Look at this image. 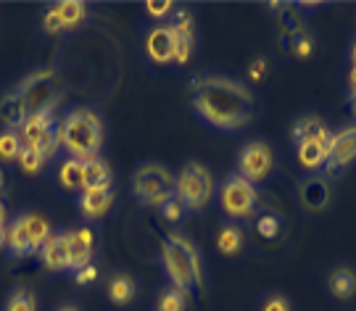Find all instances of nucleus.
Wrapping results in <instances>:
<instances>
[{"label":"nucleus","mask_w":356,"mask_h":311,"mask_svg":"<svg viewBox=\"0 0 356 311\" xmlns=\"http://www.w3.org/2000/svg\"><path fill=\"white\" fill-rule=\"evenodd\" d=\"M40 264L48 272H69V261H72V243H69V230L64 233H53L45 246L38 253Z\"/></svg>","instance_id":"12"},{"label":"nucleus","mask_w":356,"mask_h":311,"mask_svg":"<svg viewBox=\"0 0 356 311\" xmlns=\"http://www.w3.org/2000/svg\"><path fill=\"white\" fill-rule=\"evenodd\" d=\"M6 251L13 259H22V256H35L32 243H29V230H26V217L24 214H16L13 219H8L6 224Z\"/></svg>","instance_id":"17"},{"label":"nucleus","mask_w":356,"mask_h":311,"mask_svg":"<svg viewBox=\"0 0 356 311\" xmlns=\"http://www.w3.org/2000/svg\"><path fill=\"white\" fill-rule=\"evenodd\" d=\"M116 203V190H95V193H79L76 208L85 221H101Z\"/></svg>","instance_id":"14"},{"label":"nucleus","mask_w":356,"mask_h":311,"mask_svg":"<svg viewBox=\"0 0 356 311\" xmlns=\"http://www.w3.org/2000/svg\"><path fill=\"white\" fill-rule=\"evenodd\" d=\"M348 117L356 121V92H348Z\"/></svg>","instance_id":"44"},{"label":"nucleus","mask_w":356,"mask_h":311,"mask_svg":"<svg viewBox=\"0 0 356 311\" xmlns=\"http://www.w3.org/2000/svg\"><path fill=\"white\" fill-rule=\"evenodd\" d=\"M56 311H79V306H74V303H64V306H58Z\"/></svg>","instance_id":"48"},{"label":"nucleus","mask_w":356,"mask_h":311,"mask_svg":"<svg viewBox=\"0 0 356 311\" xmlns=\"http://www.w3.org/2000/svg\"><path fill=\"white\" fill-rule=\"evenodd\" d=\"M185 214H188V208L182 206V201H179L177 195H175V201H169V203L161 208V217H164L169 224H179V221L185 219Z\"/></svg>","instance_id":"38"},{"label":"nucleus","mask_w":356,"mask_h":311,"mask_svg":"<svg viewBox=\"0 0 356 311\" xmlns=\"http://www.w3.org/2000/svg\"><path fill=\"white\" fill-rule=\"evenodd\" d=\"M6 237H8V233H6V224L0 227V251H6Z\"/></svg>","instance_id":"47"},{"label":"nucleus","mask_w":356,"mask_h":311,"mask_svg":"<svg viewBox=\"0 0 356 311\" xmlns=\"http://www.w3.org/2000/svg\"><path fill=\"white\" fill-rule=\"evenodd\" d=\"M26 117H29V108H26L24 98L16 90L6 92L0 98V124H3V130L19 132L22 124L26 121Z\"/></svg>","instance_id":"19"},{"label":"nucleus","mask_w":356,"mask_h":311,"mask_svg":"<svg viewBox=\"0 0 356 311\" xmlns=\"http://www.w3.org/2000/svg\"><path fill=\"white\" fill-rule=\"evenodd\" d=\"M256 311H293V303H291V299L282 296V293H267Z\"/></svg>","instance_id":"34"},{"label":"nucleus","mask_w":356,"mask_h":311,"mask_svg":"<svg viewBox=\"0 0 356 311\" xmlns=\"http://www.w3.org/2000/svg\"><path fill=\"white\" fill-rule=\"evenodd\" d=\"M356 161V121L335 130L327 140V164L325 169L330 174H341Z\"/></svg>","instance_id":"9"},{"label":"nucleus","mask_w":356,"mask_h":311,"mask_svg":"<svg viewBox=\"0 0 356 311\" xmlns=\"http://www.w3.org/2000/svg\"><path fill=\"white\" fill-rule=\"evenodd\" d=\"M42 32H45V35H61V32H64L61 16L56 13V8H53V6L42 13Z\"/></svg>","instance_id":"40"},{"label":"nucleus","mask_w":356,"mask_h":311,"mask_svg":"<svg viewBox=\"0 0 356 311\" xmlns=\"http://www.w3.org/2000/svg\"><path fill=\"white\" fill-rule=\"evenodd\" d=\"M169 26L182 37H195V19H193V13L188 8H175L172 19H169Z\"/></svg>","instance_id":"30"},{"label":"nucleus","mask_w":356,"mask_h":311,"mask_svg":"<svg viewBox=\"0 0 356 311\" xmlns=\"http://www.w3.org/2000/svg\"><path fill=\"white\" fill-rule=\"evenodd\" d=\"M346 85H348V92H356V64L348 66V74H346Z\"/></svg>","instance_id":"43"},{"label":"nucleus","mask_w":356,"mask_h":311,"mask_svg":"<svg viewBox=\"0 0 356 311\" xmlns=\"http://www.w3.org/2000/svg\"><path fill=\"white\" fill-rule=\"evenodd\" d=\"M298 195H301V203L309 214H319V211H325L327 203H330V182L325 180V177H319V174H312V177H306L301 182V187H298Z\"/></svg>","instance_id":"13"},{"label":"nucleus","mask_w":356,"mask_h":311,"mask_svg":"<svg viewBox=\"0 0 356 311\" xmlns=\"http://www.w3.org/2000/svg\"><path fill=\"white\" fill-rule=\"evenodd\" d=\"M332 130L325 124V119L314 117V114H309V117H301L296 121V127H293L291 137L293 143H327L330 140Z\"/></svg>","instance_id":"20"},{"label":"nucleus","mask_w":356,"mask_h":311,"mask_svg":"<svg viewBox=\"0 0 356 311\" xmlns=\"http://www.w3.org/2000/svg\"><path fill=\"white\" fill-rule=\"evenodd\" d=\"M3 182H6V177H3V169H0V190H3Z\"/></svg>","instance_id":"49"},{"label":"nucleus","mask_w":356,"mask_h":311,"mask_svg":"<svg viewBox=\"0 0 356 311\" xmlns=\"http://www.w3.org/2000/svg\"><path fill=\"white\" fill-rule=\"evenodd\" d=\"M288 48H291V53L296 56V58H301V61H306L309 56H312V51H314V40H312V35H304V37H296V40H282Z\"/></svg>","instance_id":"36"},{"label":"nucleus","mask_w":356,"mask_h":311,"mask_svg":"<svg viewBox=\"0 0 356 311\" xmlns=\"http://www.w3.org/2000/svg\"><path fill=\"white\" fill-rule=\"evenodd\" d=\"M216 203H219V211L225 214V219L235 224V221H254L261 208V198H259V187L232 171L219 182Z\"/></svg>","instance_id":"4"},{"label":"nucleus","mask_w":356,"mask_h":311,"mask_svg":"<svg viewBox=\"0 0 356 311\" xmlns=\"http://www.w3.org/2000/svg\"><path fill=\"white\" fill-rule=\"evenodd\" d=\"M22 135L13 130H0V164H16L22 156Z\"/></svg>","instance_id":"29"},{"label":"nucleus","mask_w":356,"mask_h":311,"mask_svg":"<svg viewBox=\"0 0 356 311\" xmlns=\"http://www.w3.org/2000/svg\"><path fill=\"white\" fill-rule=\"evenodd\" d=\"M3 311H38V296H35V290L26 285L13 287L11 293H8V299H6Z\"/></svg>","instance_id":"28"},{"label":"nucleus","mask_w":356,"mask_h":311,"mask_svg":"<svg viewBox=\"0 0 356 311\" xmlns=\"http://www.w3.org/2000/svg\"><path fill=\"white\" fill-rule=\"evenodd\" d=\"M143 48L151 64H175V51H177V32L169 24H156L145 32Z\"/></svg>","instance_id":"10"},{"label":"nucleus","mask_w":356,"mask_h":311,"mask_svg":"<svg viewBox=\"0 0 356 311\" xmlns=\"http://www.w3.org/2000/svg\"><path fill=\"white\" fill-rule=\"evenodd\" d=\"M74 280L79 283V285H92L95 280H98V267H85V269H79V272H74Z\"/></svg>","instance_id":"42"},{"label":"nucleus","mask_w":356,"mask_h":311,"mask_svg":"<svg viewBox=\"0 0 356 311\" xmlns=\"http://www.w3.org/2000/svg\"><path fill=\"white\" fill-rule=\"evenodd\" d=\"M82 180H85V164L76 158H66L58 167V185L66 193H82Z\"/></svg>","instance_id":"25"},{"label":"nucleus","mask_w":356,"mask_h":311,"mask_svg":"<svg viewBox=\"0 0 356 311\" xmlns=\"http://www.w3.org/2000/svg\"><path fill=\"white\" fill-rule=\"evenodd\" d=\"M56 74H58L56 66H42V69H35L32 74H26V77L19 82L16 92L24 98L29 114H32V111H42V108H48V106H58V92H56L58 77H56Z\"/></svg>","instance_id":"7"},{"label":"nucleus","mask_w":356,"mask_h":311,"mask_svg":"<svg viewBox=\"0 0 356 311\" xmlns=\"http://www.w3.org/2000/svg\"><path fill=\"white\" fill-rule=\"evenodd\" d=\"M243 246H245V235H243V230L238 224L227 221V224L219 227V233H216V251H219L222 256L232 259V256L241 253Z\"/></svg>","instance_id":"22"},{"label":"nucleus","mask_w":356,"mask_h":311,"mask_svg":"<svg viewBox=\"0 0 356 311\" xmlns=\"http://www.w3.org/2000/svg\"><path fill=\"white\" fill-rule=\"evenodd\" d=\"M26 148H32V151H38V153L42 156L45 161H51L53 156H56V153H58V151H61V145H58V132H56V130L45 132V135L40 137L38 143H35V145H26Z\"/></svg>","instance_id":"32"},{"label":"nucleus","mask_w":356,"mask_h":311,"mask_svg":"<svg viewBox=\"0 0 356 311\" xmlns=\"http://www.w3.org/2000/svg\"><path fill=\"white\" fill-rule=\"evenodd\" d=\"M56 124H58V119H56V106H48V108H42V111H32L26 121L22 124V143L24 145H35L45 135V132L56 130Z\"/></svg>","instance_id":"16"},{"label":"nucleus","mask_w":356,"mask_h":311,"mask_svg":"<svg viewBox=\"0 0 356 311\" xmlns=\"http://www.w3.org/2000/svg\"><path fill=\"white\" fill-rule=\"evenodd\" d=\"M175 187V177L172 171L164 167V164H156V161H148L138 167V171L132 174V182H129V193L132 198L140 203L143 198H148L153 193H161V190H172Z\"/></svg>","instance_id":"8"},{"label":"nucleus","mask_w":356,"mask_h":311,"mask_svg":"<svg viewBox=\"0 0 356 311\" xmlns=\"http://www.w3.org/2000/svg\"><path fill=\"white\" fill-rule=\"evenodd\" d=\"M69 243H72V261H69V272L74 274L92 264V256L98 251V233L90 224H76L69 230Z\"/></svg>","instance_id":"11"},{"label":"nucleus","mask_w":356,"mask_h":311,"mask_svg":"<svg viewBox=\"0 0 356 311\" xmlns=\"http://www.w3.org/2000/svg\"><path fill=\"white\" fill-rule=\"evenodd\" d=\"M327 293L335 301H351L356 296V269L351 264H338L327 274Z\"/></svg>","instance_id":"18"},{"label":"nucleus","mask_w":356,"mask_h":311,"mask_svg":"<svg viewBox=\"0 0 356 311\" xmlns=\"http://www.w3.org/2000/svg\"><path fill=\"white\" fill-rule=\"evenodd\" d=\"M56 132H58V145L69 158L85 164L101 156L106 130L101 114L92 106H76L66 111L64 119L56 124Z\"/></svg>","instance_id":"3"},{"label":"nucleus","mask_w":356,"mask_h":311,"mask_svg":"<svg viewBox=\"0 0 356 311\" xmlns=\"http://www.w3.org/2000/svg\"><path fill=\"white\" fill-rule=\"evenodd\" d=\"M26 230H29V243H32V251H35V256L40 253V248L45 246V240L51 237V221L45 219L42 214L38 211H26Z\"/></svg>","instance_id":"27"},{"label":"nucleus","mask_w":356,"mask_h":311,"mask_svg":"<svg viewBox=\"0 0 356 311\" xmlns=\"http://www.w3.org/2000/svg\"><path fill=\"white\" fill-rule=\"evenodd\" d=\"M348 61H351V64H356V37L351 40V48H348Z\"/></svg>","instance_id":"46"},{"label":"nucleus","mask_w":356,"mask_h":311,"mask_svg":"<svg viewBox=\"0 0 356 311\" xmlns=\"http://www.w3.org/2000/svg\"><path fill=\"white\" fill-rule=\"evenodd\" d=\"M254 221H256V233L261 235V237L277 240V235L282 233V219L275 217V214H259Z\"/></svg>","instance_id":"31"},{"label":"nucleus","mask_w":356,"mask_h":311,"mask_svg":"<svg viewBox=\"0 0 356 311\" xmlns=\"http://www.w3.org/2000/svg\"><path fill=\"white\" fill-rule=\"evenodd\" d=\"M191 306H193V293L175 285L161 287V293L156 299V311H191Z\"/></svg>","instance_id":"23"},{"label":"nucleus","mask_w":356,"mask_h":311,"mask_svg":"<svg viewBox=\"0 0 356 311\" xmlns=\"http://www.w3.org/2000/svg\"><path fill=\"white\" fill-rule=\"evenodd\" d=\"M175 195L188 211H204L216 198V180L201 161H188L175 177Z\"/></svg>","instance_id":"5"},{"label":"nucleus","mask_w":356,"mask_h":311,"mask_svg":"<svg viewBox=\"0 0 356 311\" xmlns=\"http://www.w3.org/2000/svg\"><path fill=\"white\" fill-rule=\"evenodd\" d=\"M191 92L193 111L206 127L216 132L241 130L256 114V98L251 87L232 77H198L191 85Z\"/></svg>","instance_id":"1"},{"label":"nucleus","mask_w":356,"mask_h":311,"mask_svg":"<svg viewBox=\"0 0 356 311\" xmlns=\"http://www.w3.org/2000/svg\"><path fill=\"white\" fill-rule=\"evenodd\" d=\"M169 201H175V187H172V190H161V193H153V195H148V198H143L140 206L153 208V211H161Z\"/></svg>","instance_id":"39"},{"label":"nucleus","mask_w":356,"mask_h":311,"mask_svg":"<svg viewBox=\"0 0 356 311\" xmlns=\"http://www.w3.org/2000/svg\"><path fill=\"white\" fill-rule=\"evenodd\" d=\"M95 190H114V171L101 156L92 158V161H85L82 193H95Z\"/></svg>","instance_id":"21"},{"label":"nucleus","mask_w":356,"mask_h":311,"mask_svg":"<svg viewBox=\"0 0 356 311\" xmlns=\"http://www.w3.org/2000/svg\"><path fill=\"white\" fill-rule=\"evenodd\" d=\"M275 167H277V158H275L272 145L267 140H251L238 151L235 174H241L243 180H248L254 187H259L275 174Z\"/></svg>","instance_id":"6"},{"label":"nucleus","mask_w":356,"mask_h":311,"mask_svg":"<svg viewBox=\"0 0 356 311\" xmlns=\"http://www.w3.org/2000/svg\"><path fill=\"white\" fill-rule=\"evenodd\" d=\"M56 13L61 16V24H64V32H74L76 26L88 19V6L79 3V0H61L53 6Z\"/></svg>","instance_id":"26"},{"label":"nucleus","mask_w":356,"mask_h":311,"mask_svg":"<svg viewBox=\"0 0 356 311\" xmlns=\"http://www.w3.org/2000/svg\"><path fill=\"white\" fill-rule=\"evenodd\" d=\"M143 8H145V13H148V19H156V22H159V19H166V16L172 19L175 3H172V0H148Z\"/></svg>","instance_id":"35"},{"label":"nucleus","mask_w":356,"mask_h":311,"mask_svg":"<svg viewBox=\"0 0 356 311\" xmlns=\"http://www.w3.org/2000/svg\"><path fill=\"white\" fill-rule=\"evenodd\" d=\"M264 77H267V61L264 58H254L251 66H248V79L251 82H261Z\"/></svg>","instance_id":"41"},{"label":"nucleus","mask_w":356,"mask_h":311,"mask_svg":"<svg viewBox=\"0 0 356 311\" xmlns=\"http://www.w3.org/2000/svg\"><path fill=\"white\" fill-rule=\"evenodd\" d=\"M3 224H8V208H6L3 195H0V227H3Z\"/></svg>","instance_id":"45"},{"label":"nucleus","mask_w":356,"mask_h":311,"mask_svg":"<svg viewBox=\"0 0 356 311\" xmlns=\"http://www.w3.org/2000/svg\"><path fill=\"white\" fill-rule=\"evenodd\" d=\"M138 290H140V285H138L135 274L127 272V269L111 272L108 283H106V296L114 306H129L132 301L138 299Z\"/></svg>","instance_id":"15"},{"label":"nucleus","mask_w":356,"mask_h":311,"mask_svg":"<svg viewBox=\"0 0 356 311\" xmlns=\"http://www.w3.org/2000/svg\"><path fill=\"white\" fill-rule=\"evenodd\" d=\"M296 158L309 171H319L327 164V143H298L296 145Z\"/></svg>","instance_id":"24"},{"label":"nucleus","mask_w":356,"mask_h":311,"mask_svg":"<svg viewBox=\"0 0 356 311\" xmlns=\"http://www.w3.org/2000/svg\"><path fill=\"white\" fill-rule=\"evenodd\" d=\"M159 261H161V269H164L169 285L182 287L188 293L206 287L204 256L188 235L169 230L159 246Z\"/></svg>","instance_id":"2"},{"label":"nucleus","mask_w":356,"mask_h":311,"mask_svg":"<svg viewBox=\"0 0 356 311\" xmlns=\"http://www.w3.org/2000/svg\"><path fill=\"white\" fill-rule=\"evenodd\" d=\"M19 167H22V171L24 174H38V171H42V167L48 164L42 156L38 153V151H32V148H22V156H19V161H16Z\"/></svg>","instance_id":"33"},{"label":"nucleus","mask_w":356,"mask_h":311,"mask_svg":"<svg viewBox=\"0 0 356 311\" xmlns=\"http://www.w3.org/2000/svg\"><path fill=\"white\" fill-rule=\"evenodd\" d=\"M193 51H195V37H182V35H177V51H175V64H179V66L191 64Z\"/></svg>","instance_id":"37"}]
</instances>
